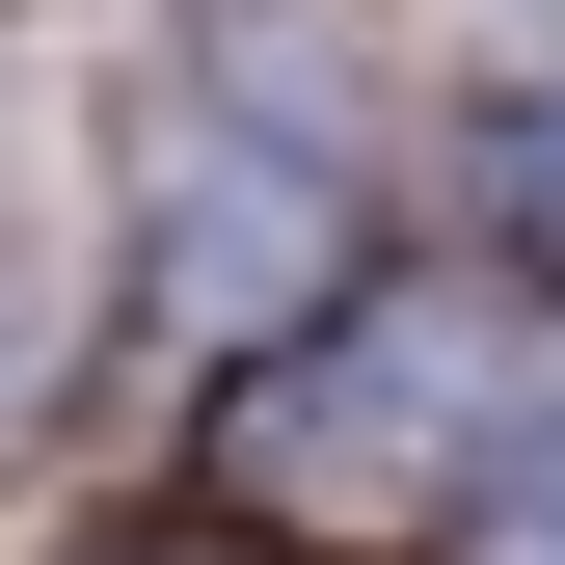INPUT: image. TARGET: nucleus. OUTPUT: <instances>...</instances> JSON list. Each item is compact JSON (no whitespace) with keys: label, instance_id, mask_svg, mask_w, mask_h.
<instances>
[{"label":"nucleus","instance_id":"1","mask_svg":"<svg viewBox=\"0 0 565 565\" xmlns=\"http://www.w3.org/2000/svg\"><path fill=\"white\" fill-rule=\"evenodd\" d=\"M135 216H162V323L189 350H297L350 297V162H323L297 108H162Z\"/></svg>","mask_w":565,"mask_h":565},{"label":"nucleus","instance_id":"2","mask_svg":"<svg viewBox=\"0 0 565 565\" xmlns=\"http://www.w3.org/2000/svg\"><path fill=\"white\" fill-rule=\"evenodd\" d=\"M484 216H512V243L565 269V108H512V135H484Z\"/></svg>","mask_w":565,"mask_h":565},{"label":"nucleus","instance_id":"3","mask_svg":"<svg viewBox=\"0 0 565 565\" xmlns=\"http://www.w3.org/2000/svg\"><path fill=\"white\" fill-rule=\"evenodd\" d=\"M484 565H565V431H539L512 484H484Z\"/></svg>","mask_w":565,"mask_h":565},{"label":"nucleus","instance_id":"4","mask_svg":"<svg viewBox=\"0 0 565 565\" xmlns=\"http://www.w3.org/2000/svg\"><path fill=\"white\" fill-rule=\"evenodd\" d=\"M0 404H28V269H0Z\"/></svg>","mask_w":565,"mask_h":565}]
</instances>
